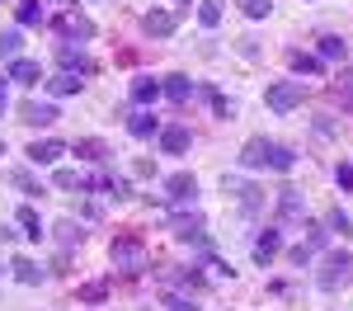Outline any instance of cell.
Returning <instances> with one entry per match:
<instances>
[{"mask_svg":"<svg viewBox=\"0 0 353 311\" xmlns=\"http://www.w3.org/2000/svg\"><path fill=\"white\" fill-rule=\"evenodd\" d=\"M301 212H306L301 189H278V217H283V222H297Z\"/></svg>","mask_w":353,"mask_h":311,"instance_id":"cell-14","label":"cell"},{"mask_svg":"<svg viewBox=\"0 0 353 311\" xmlns=\"http://www.w3.org/2000/svg\"><path fill=\"white\" fill-rule=\"evenodd\" d=\"M278 250H283V236H278V231H259V236H254V245H250L254 264H273Z\"/></svg>","mask_w":353,"mask_h":311,"instance_id":"cell-9","label":"cell"},{"mask_svg":"<svg viewBox=\"0 0 353 311\" xmlns=\"http://www.w3.org/2000/svg\"><path fill=\"white\" fill-rule=\"evenodd\" d=\"M334 179H339V189H353V165H349V161L334 170Z\"/></svg>","mask_w":353,"mask_h":311,"instance_id":"cell-38","label":"cell"},{"mask_svg":"<svg viewBox=\"0 0 353 311\" xmlns=\"http://www.w3.org/2000/svg\"><path fill=\"white\" fill-rule=\"evenodd\" d=\"M170 231H174L179 241H203V217H198V212H189V217H174V222H170Z\"/></svg>","mask_w":353,"mask_h":311,"instance_id":"cell-20","label":"cell"},{"mask_svg":"<svg viewBox=\"0 0 353 311\" xmlns=\"http://www.w3.org/2000/svg\"><path fill=\"white\" fill-rule=\"evenodd\" d=\"M48 90H52L57 99H66V94H81V81H76L71 71H61V76H52V81H48Z\"/></svg>","mask_w":353,"mask_h":311,"instance_id":"cell-25","label":"cell"},{"mask_svg":"<svg viewBox=\"0 0 353 311\" xmlns=\"http://www.w3.org/2000/svg\"><path fill=\"white\" fill-rule=\"evenodd\" d=\"M19 226H24V236H33V241H38V236H43V222H38V208H19Z\"/></svg>","mask_w":353,"mask_h":311,"instance_id":"cell-29","label":"cell"},{"mask_svg":"<svg viewBox=\"0 0 353 311\" xmlns=\"http://www.w3.org/2000/svg\"><path fill=\"white\" fill-rule=\"evenodd\" d=\"M81 297H85V302H104V283H90Z\"/></svg>","mask_w":353,"mask_h":311,"instance_id":"cell-39","label":"cell"},{"mask_svg":"<svg viewBox=\"0 0 353 311\" xmlns=\"http://www.w3.org/2000/svg\"><path fill=\"white\" fill-rule=\"evenodd\" d=\"M156 99H161V81L137 76V81H132V104H141V109H146V104H156Z\"/></svg>","mask_w":353,"mask_h":311,"instance_id":"cell-19","label":"cell"},{"mask_svg":"<svg viewBox=\"0 0 353 311\" xmlns=\"http://www.w3.org/2000/svg\"><path fill=\"white\" fill-rule=\"evenodd\" d=\"M14 19H19V28H33V24H43V5H38V0H24V5L14 10Z\"/></svg>","mask_w":353,"mask_h":311,"instance_id":"cell-27","label":"cell"},{"mask_svg":"<svg viewBox=\"0 0 353 311\" xmlns=\"http://www.w3.org/2000/svg\"><path fill=\"white\" fill-rule=\"evenodd\" d=\"M189 128H179V123H174V128H161V146L165 151H170V156H184V151H189Z\"/></svg>","mask_w":353,"mask_h":311,"instance_id":"cell-16","label":"cell"},{"mask_svg":"<svg viewBox=\"0 0 353 311\" xmlns=\"http://www.w3.org/2000/svg\"><path fill=\"white\" fill-rule=\"evenodd\" d=\"M288 259H292V264H297V269H306V264H311V250H306V245H297V250L288 254Z\"/></svg>","mask_w":353,"mask_h":311,"instance_id":"cell-40","label":"cell"},{"mask_svg":"<svg viewBox=\"0 0 353 311\" xmlns=\"http://www.w3.org/2000/svg\"><path fill=\"white\" fill-rule=\"evenodd\" d=\"M325 241H330V231H325V226H306V250H321Z\"/></svg>","mask_w":353,"mask_h":311,"instance_id":"cell-37","label":"cell"},{"mask_svg":"<svg viewBox=\"0 0 353 311\" xmlns=\"http://www.w3.org/2000/svg\"><path fill=\"white\" fill-rule=\"evenodd\" d=\"M113 264L123 269V274H141L146 269V245L137 241V236H113Z\"/></svg>","mask_w":353,"mask_h":311,"instance_id":"cell-3","label":"cell"},{"mask_svg":"<svg viewBox=\"0 0 353 311\" xmlns=\"http://www.w3.org/2000/svg\"><path fill=\"white\" fill-rule=\"evenodd\" d=\"M0 109H5V76H0Z\"/></svg>","mask_w":353,"mask_h":311,"instance_id":"cell-42","label":"cell"},{"mask_svg":"<svg viewBox=\"0 0 353 311\" xmlns=\"http://www.w3.org/2000/svg\"><path fill=\"white\" fill-rule=\"evenodd\" d=\"M288 66L301 71V76H321V57H306V52H297V48L288 52Z\"/></svg>","mask_w":353,"mask_h":311,"instance_id":"cell-24","label":"cell"},{"mask_svg":"<svg viewBox=\"0 0 353 311\" xmlns=\"http://www.w3.org/2000/svg\"><path fill=\"white\" fill-rule=\"evenodd\" d=\"M165 307H170V311H198V307H193V297H184V292H165Z\"/></svg>","mask_w":353,"mask_h":311,"instance_id":"cell-36","label":"cell"},{"mask_svg":"<svg viewBox=\"0 0 353 311\" xmlns=\"http://www.w3.org/2000/svg\"><path fill=\"white\" fill-rule=\"evenodd\" d=\"M198 24H203V28H217L221 24V0H203V5H198Z\"/></svg>","mask_w":353,"mask_h":311,"instance_id":"cell-28","label":"cell"},{"mask_svg":"<svg viewBox=\"0 0 353 311\" xmlns=\"http://www.w3.org/2000/svg\"><path fill=\"white\" fill-rule=\"evenodd\" d=\"M349 283H353V254L330 250L325 264H321V274H316V288H321V292H339V288H349Z\"/></svg>","mask_w":353,"mask_h":311,"instance_id":"cell-2","label":"cell"},{"mask_svg":"<svg viewBox=\"0 0 353 311\" xmlns=\"http://www.w3.org/2000/svg\"><path fill=\"white\" fill-rule=\"evenodd\" d=\"M5 81H19V85H38V81H43V66H38L33 57H14V61L5 66Z\"/></svg>","mask_w":353,"mask_h":311,"instance_id":"cell-7","label":"cell"},{"mask_svg":"<svg viewBox=\"0 0 353 311\" xmlns=\"http://www.w3.org/2000/svg\"><path fill=\"white\" fill-rule=\"evenodd\" d=\"M10 269H14V279L28 283V288H33V283H43V264H38V259H28V254H19Z\"/></svg>","mask_w":353,"mask_h":311,"instance_id":"cell-22","label":"cell"},{"mask_svg":"<svg viewBox=\"0 0 353 311\" xmlns=\"http://www.w3.org/2000/svg\"><path fill=\"white\" fill-rule=\"evenodd\" d=\"M226 189L241 198V208H245V212H259V208H264V194H259L254 184H231V179H226Z\"/></svg>","mask_w":353,"mask_h":311,"instance_id":"cell-21","label":"cell"},{"mask_svg":"<svg viewBox=\"0 0 353 311\" xmlns=\"http://www.w3.org/2000/svg\"><path fill=\"white\" fill-rule=\"evenodd\" d=\"M10 179H14V184H19V189H24V194H43V184H38V179H33V174H28V170H14V174H10Z\"/></svg>","mask_w":353,"mask_h":311,"instance_id":"cell-35","label":"cell"},{"mask_svg":"<svg viewBox=\"0 0 353 311\" xmlns=\"http://www.w3.org/2000/svg\"><path fill=\"white\" fill-rule=\"evenodd\" d=\"M71 151H76V156H85V161H94V165H104V161L113 156V151H109V146H104L99 137H81L76 146H71Z\"/></svg>","mask_w":353,"mask_h":311,"instance_id":"cell-18","label":"cell"},{"mask_svg":"<svg viewBox=\"0 0 353 311\" xmlns=\"http://www.w3.org/2000/svg\"><path fill=\"white\" fill-rule=\"evenodd\" d=\"M90 189H94V194H104V198H113V203H118V198H128V179H118V174H109V170H99V174H94V179H90Z\"/></svg>","mask_w":353,"mask_h":311,"instance_id":"cell-13","label":"cell"},{"mask_svg":"<svg viewBox=\"0 0 353 311\" xmlns=\"http://www.w3.org/2000/svg\"><path fill=\"white\" fill-rule=\"evenodd\" d=\"M52 184H57V189H66V194H85V189H90V179H85L81 170H57Z\"/></svg>","mask_w":353,"mask_h":311,"instance_id":"cell-23","label":"cell"},{"mask_svg":"<svg viewBox=\"0 0 353 311\" xmlns=\"http://www.w3.org/2000/svg\"><path fill=\"white\" fill-rule=\"evenodd\" d=\"M325 231H339V236H349V231H353V222L344 217V212H339V208H334V212L325 217Z\"/></svg>","mask_w":353,"mask_h":311,"instance_id":"cell-34","label":"cell"},{"mask_svg":"<svg viewBox=\"0 0 353 311\" xmlns=\"http://www.w3.org/2000/svg\"><path fill=\"white\" fill-rule=\"evenodd\" d=\"M57 61H61V71H71V76H94V61L81 57L76 48H66V43L57 48Z\"/></svg>","mask_w":353,"mask_h":311,"instance_id":"cell-12","label":"cell"},{"mask_svg":"<svg viewBox=\"0 0 353 311\" xmlns=\"http://www.w3.org/2000/svg\"><path fill=\"white\" fill-rule=\"evenodd\" d=\"M241 165L245 170H292L297 165V151L292 146H278L269 137H250L241 146Z\"/></svg>","mask_w":353,"mask_h":311,"instance_id":"cell-1","label":"cell"},{"mask_svg":"<svg viewBox=\"0 0 353 311\" xmlns=\"http://www.w3.org/2000/svg\"><path fill=\"white\" fill-rule=\"evenodd\" d=\"M203 94H208V99H212V109H217V118H231V113H236V104H231V99H226V94H221V90H212V85H208V90H203Z\"/></svg>","mask_w":353,"mask_h":311,"instance_id":"cell-32","label":"cell"},{"mask_svg":"<svg viewBox=\"0 0 353 311\" xmlns=\"http://www.w3.org/2000/svg\"><path fill=\"white\" fill-rule=\"evenodd\" d=\"M128 132H132L137 141H146V137H161V118H156V113H132V118H128Z\"/></svg>","mask_w":353,"mask_h":311,"instance_id":"cell-15","label":"cell"},{"mask_svg":"<svg viewBox=\"0 0 353 311\" xmlns=\"http://www.w3.org/2000/svg\"><path fill=\"white\" fill-rule=\"evenodd\" d=\"M19 123H28V128H48V123H57V109L52 104H38V99H24V104H19Z\"/></svg>","mask_w":353,"mask_h":311,"instance_id":"cell-11","label":"cell"},{"mask_svg":"<svg viewBox=\"0 0 353 311\" xmlns=\"http://www.w3.org/2000/svg\"><path fill=\"white\" fill-rule=\"evenodd\" d=\"M236 5H241L250 19H269L273 14V0H236Z\"/></svg>","mask_w":353,"mask_h":311,"instance_id":"cell-31","label":"cell"},{"mask_svg":"<svg viewBox=\"0 0 353 311\" xmlns=\"http://www.w3.org/2000/svg\"><path fill=\"white\" fill-rule=\"evenodd\" d=\"M165 198H170V203H179V208L193 203V198H198V179H193L189 170H174V174L165 179Z\"/></svg>","mask_w":353,"mask_h":311,"instance_id":"cell-5","label":"cell"},{"mask_svg":"<svg viewBox=\"0 0 353 311\" xmlns=\"http://www.w3.org/2000/svg\"><path fill=\"white\" fill-rule=\"evenodd\" d=\"M61 156H66V141H57V137H43V141L28 146V161H33V165H52Z\"/></svg>","mask_w":353,"mask_h":311,"instance_id":"cell-10","label":"cell"},{"mask_svg":"<svg viewBox=\"0 0 353 311\" xmlns=\"http://www.w3.org/2000/svg\"><path fill=\"white\" fill-rule=\"evenodd\" d=\"M269 109L273 113H292V109H301V99H306V85L301 81H278V85H269Z\"/></svg>","mask_w":353,"mask_h":311,"instance_id":"cell-4","label":"cell"},{"mask_svg":"<svg viewBox=\"0 0 353 311\" xmlns=\"http://www.w3.org/2000/svg\"><path fill=\"white\" fill-rule=\"evenodd\" d=\"M19 48H24V38H19L14 28H10V33H0V57H5V61H14V57H19Z\"/></svg>","mask_w":353,"mask_h":311,"instance_id":"cell-30","label":"cell"},{"mask_svg":"<svg viewBox=\"0 0 353 311\" xmlns=\"http://www.w3.org/2000/svg\"><path fill=\"white\" fill-rule=\"evenodd\" d=\"M57 241H61V245H81V241H85L81 222H71V217H61V222H57Z\"/></svg>","mask_w":353,"mask_h":311,"instance_id":"cell-26","label":"cell"},{"mask_svg":"<svg viewBox=\"0 0 353 311\" xmlns=\"http://www.w3.org/2000/svg\"><path fill=\"white\" fill-rule=\"evenodd\" d=\"M161 94H170L174 104H189V99H193V81H189V76H165Z\"/></svg>","mask_w":353,"mask_h":311,"instance_id":"cell-17","label":"cell"},{"mask_svg":"<svg viewBox=\"0 0 353 311\" xmlns=\"http://www.w3.org/2000/svg\"><path fill=\"white\" fill-rule=\"evenodd\" d=\"M321 57H325V61H344V57H349V48H344L339 38H321Z\"/></svg>","mask_w":353,"mask_h":311,"instance_id":"cell-33","label":"cell"},{"mask_svg":"<svg viewBox=\"0 0 353 311\" xmlns=\"http://www.w3.org/2000/svg\"><path fill=\"white\" fill-rule=\"evenodd\" d=\"M179 28V14L174 10H151V14H141V33L146 38H170Z\"/></svg>","mask_w":353,"mask_h":311,"instance_id":"cell-6","label":"cell"},{"mask_svg":"<svg viewBox=\"0 0 353 311\" xmlns=\"http://www.w3.org/2000/svg\"><path fill=\"white\" fill-rule=\"evenodd\" d=\"M334 94H339V109H353V85H344V90L334 85Z\"/></svg>","mask_w":353,"mask_h":311,"instance_id":"cell-41","label":"cell"},{"mask_svg":"<svg viewBox=\"0 0 353 311\" xmlns=\"http://www.w3.org/2000/svg\"><path fill=\"white\" fill-rule=\"evenodd\" d=\"M57 33H61V38H94V19H85V14H76V10H66V14L57 19Z\"/></svg>","mask_w":353,"mask_h":311,"instance_id":"cell-8","label":"cell"},{"mask_svg":"<svg viewBox=\"0 0 353 311\" xmlns=\"http://www.w3.org/2000/svg\"><path fill=\"white\" fill-rule=\"evenodd\" d=\"M179 5H189V0H179Z\"/></svg>","mask_w":353,"mask_h":311,"instance_id":"cell-43","label":"cell"}]
</instances>
